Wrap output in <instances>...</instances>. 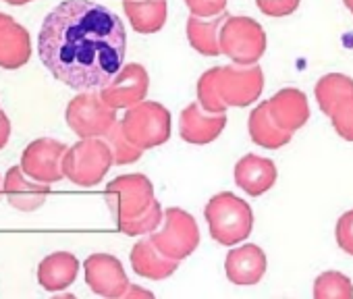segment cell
Segmentation results:
<instances>
[{"label":"cell","instance_id":"cell-1","mask_svg":"<svg viewBox=\"0 0 353 299\" xmlns=\"http://www.w3.org/2000/svg\"><path fill=\"white\" fill-rule=\"evenodd\" d=\"M127 34L123 21L92 0H65L48 13L38 36L44 67L65 85L102 90L123 69Z\"/></svg>","mask_w":353,"mask_h":299},{"label":"cell","instance_id":"cell-2","mask_svg":"<svg viewBox=\"0 0 353 299\" xmlns=\"http://www.w3.org/2000/svg\"><path fill=\"white\" fill-rule=\"evenodd\" d=\"M262 90L264 73L258 65L214 67L198 79V102L210 112H225L231 106H250Z\"/></svg>","mask_w":353,"mask_h":299},{"label":"cell","instance_id":"cell-3","mask_svg":"<svg viewBox=\"0 0 353 299\" xmlns=\"http://www.w3.org/2000/svg\"><path fill=\"white\" fill-rule=\"evenodd\" d=\"M204 216L208 220L212 239L227 247L248 239L254 229L252 206L231 192H223L210 198Z\"/></svg>","mask_w":353,"mask_h":299},{"label":"cell","instance_id":"cell-4","mask_svg":"<svg viewBox=\"0 0 353 299\" xmlns=\"http://www.w3.org/2000/svg\"><path fill=\"white\" fill-rule=\"evenodd\" d=\"M112 163V150L104 137H83L65 152L63 171L71 183L92 187L104 179Z\"/></svg>","mask_w":353,"mask_h":299},{"label":"cell","instance_id":"cell-5","mask_svg":"<svg viewBox=\"0 0 353 299\" xmlns=\"http://www.w3.org/2000/svg\"><path fill=\"white\" fill-rule=\"evenodd\" d=\"M121 125L127 139L141 150L162 145L170 137V112L160 102L143 100L127 108Z\"/></svg>","mask_w":353,"mask_h":299},{"label":"cell","instance_id":"cell-6","mask_svg":"<svg viewBox=\"0 0 353 299\" xmlns=\"http://www.w3.org/2000/svg\"><path fill=\"white\" fill-rule=\"evenodd\" d=\"M150 239L164 256L181 262L198 249L200 229L190 212L181 208H168L162 216L160 227L150 233Z\"/></svg>","mask_w":353,"mask_h":299},{"label":"cell","instance_id":"cell-7","mask_svg":"<svg viewBox=\"0 0 353 299\" xmlns=\"http://www.w3.org/2000/svg\"><path fill=\"white\" fill-rule=\"evenodd\" d=\"M221 50L235 65H256L264 56L266 34L258 21L229 15L221 30Z\"/></svg>","mask_w":353,"mask_h":299},{"label":"cell","instance_id":"cell-8","mask_svg":"<svg viewBox=\"0 0 353 299\" xmlns=\"http://www.w3.org/2000/svg\"><path fill=\"white\" fill-rule=\"evenodd\" d=\"M67 125L75 135L83 137H104V133L117 123V108L108 106L100 90L79 92L67 106Z\"/></svg>","mask_w":353,"mask_h":299},{"label":"cell","instance_id":"cell-9","mask_svg":"<svg viewBox=\"0 0 353 299\" xmlns=\"http://www.w3.org/2000/svg\"><path fill=\"white\" fill-rule=\"evenodd\" d=\"M104 198L117 223H121L143 214L152 206L154 187L145 175H121L106 185Z\"/></svg>","mask_w":353,"mask_h":299},{"label":"cell","instance_id":"cell-10","mask_svg":"<svg viewBox=\"0 0 353 299\" xmlns=\"http://www.w3.org/2000/svg\"><path fill=\"white\" fill-rule=\"evenodd\" d=\"M67 145L52 137H40L32 141L21 154V169L28 177L42 183H57L65 177L63 158Z\"/></svg>","mask_w":353,"mask_h":299},{"label":"cell","instance_id":"cell-11","mask_svg":"<svg viewBox=\"0 0 353 299\" xmlns=\"http://www.w3.org/2000/svg\"><path fill=\"white\" fill-rule=\"evenodd\" d=\"M148 87H150L148 71L141 65L131 63V65H123V69L110 79V83H106L100 90V96L108 106L117 110L131 108L145 100Z\"/></svg>","mask_w":353,"mask_h":299},{"label":"cell","instance_id":"cell-12","mask_svg":"<svg viewBox=\"0 0 353 299\" xmlns=\"http://www.w3.org/2000/svg\"><path fill=\"white\" fill-rule=\"evenodd\" d=\"M83 270H85V282L96 295L110 297V299L125 297L129 289V278L119 258L110 254H92L85 260Z\"/></svg>","mask_w":353,"mask_h":299},{"label":"cell","instance_id":"cell-13","mask_svg":"<svg viewBox=\"0 0 353 299\" xmlns=\"http://www.w3.org/2000/svg\"><path fill=\"white\" fill-rule=\"evenodd\" d=\"M227 125L225 112H210L200 102L190 104L179 118L181 139L194 145H204L214 141Z\"/></svg>","mask_w":353,"mask_h":299},{"label":"cell","instance_id":"cell-14","mask_svg":"<svg viewBox=\"0 0 353 299\" xmlns=\"http://www.w3.org/2000/svg\"><path fill=\"white\" fill-rule=\"evenodd\" d=\"M5 198L9 206L21 212H34L40 206H44L46 198L50 196V183L36 181L28 177L19 167H11L5 175Z\"/></svg>","mask_w":353,"mask_h":299},{"label":"cell","instance_id":"cell-15","mask_svg":"<svg viewBox=\"0 0 353 299\" xmlns=\"http://www.w3.org/2000/svg\"><path fill=\"white\" fill-rule=\"evenodd\" d=\"M32 59L30 32L11 15L0 13V67L19 69Z\"/></svg>","mask_w":353,"mask_h":299},{"label":"cell","instance_id":"cell-16","mask_svg":"<svg viewBox=\"0 0 353 299\" xmlns=\"http://www.w3.org/2000/svg\"><path fill=\"white\" fill-rule=\"evenodd\" d=\"M225 272L233 285H256L266 272V254L254 243L235 247L227 254Z\"/></svg>","mask_w":353,"mask_h":299},{"label":"cell","instance_id":"cell-17","mask_svg":"<svg viewBox=\"0 0 353 299\" xmlns=\"http://www.w3.org/2000/svg\"><path fill=\"white\" fill-rule=\"evenodd\" d=\"M235 183L252 198H258L266 194L274 181H276V167L272 161L258 156V154H248L235 165Z\"/></svg>","mask_w":353,"mask_h":299},{"label":"cell","instance_id":"cell-18","mask_svg":"<svg viewBox=\"0 0 353 299\" xmlns=\"http://www.w3.org/2000/svg\"><path fill=\"white\" fill-rule=\"evenodd\" d=\"M268 108L272 118L287 131H297L301 129L307 118H310V106H307V98L303 92H299L297 87H285L281 92H276L270 100H268Z\"/></svg>","mask_w":353,"mask_h":299},{"label":"cell","instance_id":"cell-19","mask_svg":"<svg viewBox=\"0 0 353 299\" xmlns=\"http://www.w3.org/2000/svg\"><path fill=\"white\" fill-rule=\"evenodd\" d=\"M176 266H179V260L164 256L150 237L137 241L131 249V268L143 278L164 280L176 270Z\"/></svg>","mask_w":353,"mask_h":299},{"label":"cell","instance_id":"cell-20","mask_svg":"<svg viewBox=\"0 0 353 299\" xmlns=\"http://www.w3.org/2000/svg\"><path fill=\"white\" fill-rule=\"evenodd\" d=\"M79 272V260L71 251H54L38 266V282L42 289L57 293L71 287Z\"/></svg>","mask_w":353,"mask_h":299},{"label":"cell","instance_id":"cell-21","mask_svg":"<svg viewBox=\"0 0 353 299\" xmlns=\"http://www.w3.org/2000/svg\"><path fill=\"white\" fill-rule=\"evenodd\" d=\"M229 13H221L216 17H198L192 15L188 19V40L194 50H198L204 56H219L221 50V30L227 21Z\"/></svg>","mask_w":353,"mask_h":299},{"label":"cell","instance_id":"cell-22","mask_svg":"<svg viewBox=\"0 0 353 299\" xmlns=\"http://www.w3.org/2000/svg\"><path fill=\"white\" fill-rule=\"evenodd\" d=\"M248 129H250V137L254 143H258L260 147L266 150H279L283 145H287L293 137L291 131L283 129L270 114L268 102H262L260 106H256L250 114L248 121Z\"/></svg>","mask_w":353,"mask_h":299},{"label":"cell","instance_id":"cell-23","mask_svg":"<svg viewBox=\"0 0 353 299\" xmlns=\"http://www.w3.org/2000/svg\"><path fill=\"white\" fill-rule=\"evenodd\" d=\"M123 11L137 34H156L164 28L168 5L166 0H123Z\"/></svg>","mask_w":353,"mask_h":299},{"label":"cell","instance_id":"cell-24","mask_svg":"<svg viewBox=\"0 0 353 299\" xmlns=\"http://www.w3.org/2000/svg\"><path fill=\"white\" fill-rule=\"evenodd\" d=\"M314 297L316 299H351L353 297L351 278L336 270L322 272L314 280Z\"/></svg>","mask_w":353,"mask_h":299},{"label":"cell","instance_id":"cell-25","mask_svg":"<svg viewBox=\"0 0 353 299\" xmlns=\"http://www.w3.org/2000/svg\"><path fill=\"white\" fill-rule=\"evenodd\" d=\"M104 141L110 145L112 156H114V163H117V165H131V163L139 161L141 154H143V150H141V147H137L135 143H131V141L127 139L121 121H117V123L104 133Z\"/></svg>","mask_w":353,"mask_h":299},{"label":"cell","instance_id":"cell-26","mask_svg":"<svg viewBox=\"0 0 353 299\" xmlns=\"http://www.w3.org/2000/svg\"><path fill=\"white\" fill-rule=\"evenodd\" d=\"M162 216H164V212H162L158 200H154L152 206H150L143 214H139V216H135V218H129V220H121V223H117V227H119L121 233H125V235H129V237L145 235V233H154V231L160 227Z\"/></svg>","mask_w":353,"mask_h":299},{"label":"cell","instance_id":"cell-27","mask_svg":"<svg viewBox=\"0 0 353 299\" xmlns=\"http://www.w3.org/2000/svg\"><path fill=\"white\" fill-rule=\"evenodd\" d=\"M324 114L330 118L334 131H336L343 139L353 141V94H351V96H345V98H341V100H336Z\"/></svg>","mask_w":353,"mask_h":299},{"label":"cell","instance_id":"cell-28","mask_svg":"<svg viewBox=\"0 0 353 299\" xmlns=\"http://www.w3.org/2000/svg\"><path fill=\"white\" fill-rule=\"evenodd\" d=\"M334 237H336V243L339 247L353 256V210L345 212L339 223H336V229H334Z\"/></svg>","mask_w":353,"mask_h":299},{"label":"cell","instance_id":"cell-29","mask_svg":"<svg viewBox=\"0 0 353 299\" xmlns=\"http://www.w3.org/2000/svg\"><path fill=\"white\" fill-rule=\"evenodd\" d=\"M301 0H256L258 9L268 17H287L297 11Z\"/></svg>","mask_w":353,"mask_h":299},{"label":"cell","instance_id":"cell-30","mask_svg":"<svg viewBox=\"0 0 353 299\" xmlns=\"http://www.w3.org/2000/svg\"><path fill=\"white\" fill-rule=\"evenodd\" d=\"M185 5L198 17H216L227 11V0H185Z\"/></svg>","mask_w":353,"mask_h":299},{"label":"cell","instance_id":"cell-31","mask_svg":"<svg viewBox=\"0 0 353 299\" xmlns=\"http://www.w3.org/2000/svg\"><path fill=\"white\" fill-rule=\"evenodd\" d=\"M9 137H11V121L5 112H0V150L7 145Z\"/></svg>","mask_w":353,"mask_h":299},{"label":"cell","instance_id":"cell-32","mask_svg":"<svg viewBox=\"0 0 353 299\" xmlns=\"http://www.w3.org/2000/svg\"><path fill=\"white\" fill-rule=\"evenodd\" d=\"M125 297H154L150 291H143V289H139V287H133V285H129V289H127V293H125Z\"/></svg>","mask_w":353,"mask_h":299},{"label":"cell","instance_id":"cell-33","mask_svg":"<svg viewBox=\"0 0 353 299\" xmlns=\"http://www.w3.org/2000/svg\"><path fill=\"white\" fill-rule=\"evenodd\" d=\"M3 3H9V5H13V7H21V5L32 3V0H3Z\"/></svg>","mask_w":353,"mask_h":299},{"label":"cell","instance_id":"cell-34","mask_svg":"<svg viewBox=\"0 0 353 299\" xmlns=\"http://www.w3.org/2000/svg\"><path fill=\"white\" fill-rule=\"evenodd\" d=\"M343 3H345V7L353 13V0H343Z\"/></svg>","mask_w":353,"mask_h":299},{"label":"cell","instance_id":"cell-35","mask_svg":"<svg viewBox=\"0 0 353 299\" xmlns=\"http://www.w3.org/2000/svg\"><path fill=\"white\" fill-rule=\"evenodd\" d=\"M3 183H5V181H0V198H3V194H5V187H3Z\"/></svg>","mask_w":353,"mask_h":299},{"label":"cell","instance_id":"cell-36","mask_svg":"<svg viewBox=\"0 0 353 299\" xmlns=\"http://www.w3.org/2000/svg\"><path fill=\"white\" fill-rule=\"evenodd\" d=\"M0 112H3V110H0Z\"/></svg>","mask_w":353,"mask_h":299}]
</instances>
